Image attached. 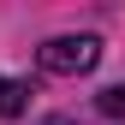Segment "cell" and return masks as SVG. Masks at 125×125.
I'll return each instance as SVG.
<instances>
[{
	"mask_svg": "<svg viewBox=\"0 0 125 125\" xmlns=\"http://www.w3.org/2000/svg\"><path fill=\"white\" fill-rule=\"evenodd\" d=\"M42 72H54V77H77V72H89L101 60V36H54V42H42Z\"/></svg>",
	"mask_w": 125,
	"mask_h": 125,
	"instance_id": "1",
	"label": "cell"
},
{
	"mask_svg": "<svg viewBox=\"0 0 125 125\" xmlns=\"http://www.w3.org/2000/svg\"><path fill=\"white\" fill-rule=\"evenodd\" d=\"M30 107V83H18V77H0V119H18Z\"/></svg>",
	"mask_w": 125,
	"mask_h": 125,
	"instance_id": "2",
	"label": "cell"
},
{
	"mask_svg": "<svg viewBox=\"0 0 125 125\" xmlns=\"http://www.w3.org/2000/svg\"><path fill=\"white\" fill-rule=\"evenodd\" d=\"M95 107H101L107 119H125V83H107L101 95H95Z\"/></svg>",
	"mask_w": 125,
	"mask_h": 125,
	"instance_id": "3",
	"label": "cell"
}]
</instances>
